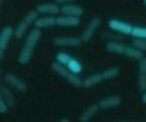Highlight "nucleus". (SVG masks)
<instances>
[{
  "instance_id": "f257e3e1",
  "label": "nucleus",
  "mask_w": 146,
  "mask_h": 122,
  "mask_svg": "<svg viewBox=\"0 0 146 122\" xmlns=\"http://www.w3.org/2000/svg\"><path fill=\"white\" fill-rule=\"evenodd\" d=\"M52 70L54 71L58 75H60L64 80H67L70 85L74 86V87H80V86H82V80L78 77V74L72 73L64 65H61L60 63L55 62V63L52 64Z\"/></svg>"
},
{
  "instance_id": "f03ea898",
  "label": "nucleus",
  "mask_w": 146,
  "mask_h": 122,
  "mask_svg": "<svg viewBox=\"0 0 146 122\" xmlns=\"http://www.w3.org/2000/svg\"><path fill=\"white\" fill-rule=\"evenodd\" d=\"M38 15H39V13L36 12V11H31V12H28L27 14L23 17V19H22L21 21L19 22L18 26L16 27L15 37L18 38V39L23 38V36L27 32L29 27H31L33 24H35L36 20L38 19Z\"/></svg>"
},
{
  "instance_id": "7ed1b4c3",
  "label": "nucleus",
  "mask_w": 146,
  "mask_h": 122,
  "mask_svg": "<svg viewBox=\"0 0 146 122\" xmlns=\"http://www.w3.org/2000/svg\"><path fill=\"white\" fill-rule=\"evenodd\" d=\"M108 25H109V27L112 30L122 34H131L133 27H134L133 25L127 23V22L121 21V20H118V19H111L109 23H108Z\"/></svg>"
},
{
  "instance_id": "20e7f679",
  "label": "nucleus",
  "mask_w": 146,
  "mask_h": 122,
  "mask_svg": "<svg viewBox=\"0 0 146 122\" xmlns=\"http://www.w3.org/2000/svg\"><path fill=\"white\" fill-rule=\"evenodd\" d=\"M99 24H100V19L97 18V17L92 18L89 21L87 27L85 28V30H84L82 37H80L82 42H89V41L91 40L93 36L95 34V31L97 30V28L99 27Z\"/></svg>"
},
{
  "instance_id": "39448f33",
  "label": "nucleus",
  "mask_w": 146,
  "mask_h": 122,
  "mask_svg": "<svg viewBox=\"0 0 146 122\" xmlns=\"http://www.w3.org/2000/svg\"><path fill=\"white\" fill-rule=\"evenodd\" d=\"M36 12L39 13L40 15H50L54 16L58 15V13L61 12V9L56 2H46V3H41L36 6Z\"/></svg>"
},
{
  "instance_id": "423d86ee",
  "label": "nucleus",
  "mask_w": 146,
  "mask_h": 122,
  "mask_svg": "<svg viewBox=\"0 0 146 122\" xmlns=\"http://www.w3.org/2000/svg\"><path fill=\"white\" fill-rule=\"evenodd\" d=\"M13 34H15V30L11 26L4 27L0 32V54H1V58L3 56V51L9 46V43L12 39Z\"/></svg>"
},
{
  "instance_id": "0eeeda50",
  "label": "nucleus",
  "mask_w": 146,
  "mask_h": 122,
  "mask_svg": "<svg viewBox=\"0 0 146 122\" xmlns=\"http://www.w3.org/2000/svg\"><path fill=\"white\" fill-rule=\"evenodd\" d=\"M82 42V38L78 37H56L53 40L55 45L61 47H76L80 45Z\"/></svg>"
},
{
  "instance_id": "6e6552de",
  "label": "nucleus",
  "mask_w": 146,
  "mask_h": 122,
  "mask_svg": "<svg viewBox=\"0 0 146 122\" xmlns=\"http://www.w3.org/2000/svg\"><path fill=\"white\" fill-rule=\"evenodd\" d=\"M80 24L79 17L75 16H67L62 15L56 17V25L62 27H76Z\"/></svg>"
},
{
  "instance_id": "1a4fd4ad",
  "label": "nucleus",
  "mask_w": 146,
  "mask_h": 122,
  "mask_svg": "<svg viewBox=\"0 0 146 122\" xmlns=\"http://www.w3.org/2000/svg\"><path fill=\"white\" fill-rule=\"evenodd\" d=\"M41 36H42V32H41V29H40V28L36 27V28H34V29H31V30L28 32L26 39H25L24 46H26L28 48L35 49L36 44H38V42H39Z\"/></svg>"
},
{
  "instance_id": "9d476101",
  "label": "nucleus",
  "mask_w": 146,
  "mask_h": 122,
  "mask_svg": "<svg viewBox=\"0 0 146 122\" xmlns=\"http://www.w3.org/2000/svg\"><path fill=\"white\" fill-rule=\"evenodd\" d=\"M4 78H5V82H7V84H9L13 88L17 89L18 91H21V92L26 91V88H27V87H26V84H25L24 80H21L20 77L16 76L14 74L7 73Z\"/></svg>"
},
{
  "instance_id": "9b49d317",
  "label": "nucleus",
  "mask_w": 146,
  "mask_h": 122,
  "mask_svg": "<svg viewBox=\"0 0 146 122\" xmlns=\"http://www.w3.org/2000/svg\"><path fill=\"white\" fill-rule=\"evenodd\" d=\"M61 13L63 15L80 17L84 13V9H82V6L77 5V4L67 3V4H63V6L61 7Z\"/></svg>"
},
{
  "instance_id": "f8f14e48",
  "label": "nucleus",
  "mask_w": 146,
  "mask_h": 122,
  "mask_svg": "<svg viewBox=\"0 0 146 122\" xmlns=\"http://www.w3.org/2000/svg\"><path fill=\"white\" fill-rule=\"evenodd\" d=\"M34 25L36 28H40V29L52 27V26L56 25V18H55L54 16H50V15L43 16V17H40V18L38 17V19L36 20Z\"/></svg>"
},
{
  "instance_id": "ddd939ff",
  "label": "nucleus",
  "mask_w": 146,
  "mask_h": 122,
  "mask_svg": "<svg viewBox=\"0 0 146 122\" xmlns=\"http://www.w3.org/2000/svg\"><path fill=\"white\" fill-rule=\"evenodd\" d=\"M120 102H121V100H120L119 96L114 95V96H109L107 98H104L102 100L99 101L98 105H99L100 109L106 110V109H112V107H118Z\"/></svg>"
},
{
  "instance_id": "4468645a",
  "label": "nucleus",
  "mask_w": 146,
  "mask_h": 122,
  "mask_svg": "<svg viewBox=\"0 0 146 122\" xmlns=\"http://www.w3.org/2000/svg\"><path fill=\"white\" fill-rule=\"evenodd\" d=\"M104 80V76H102V74L101 73H94L88 76L86 80H82V87L86 89H90L92 87H94V86L98 85V84H100Z\"/></svg>"
},
{
  "instance_id": "2eb2a0df",
  "label": "nucleus",
  "mask_w": 146,
  "mask_h": 122,
  "mask_svg": "<svg viewBox=\"0 0 146 122\" xmlns=\"http://www.w3.org/2000/svg\"><path fill=\"white\" fill-rule=\"evenodd\" d=\"M99 109H100V107H99L98 104H91L90 107H88L84 112H82V114L80 115L79 120H80L82 122L89 121V120L92 119V118L94 117V115L97 113Z\"/></svg>"
},
{
  "instance_id": "dca6fc26",
  "label": "nucleus",
  "mask_w": 146,
  "mask_h": 122,
  "mask_svg": "<svg viewBox=\"0 0 146 122\" xmlns=\"http://www.w3.org/2000/svg\"><path fill=\"white\" fill-rule=\"evenodd\" d=\"M33 52H34V49L28 48V47L24 46V47L21 49V51H20V53H19V55H18V62L21 65L28 64L31 60Z\"/></svg>"
},
{
  "instance_id": "f3484780",
  "label": "nucleus",
  "mask_w": 146,
  "mask_h": 122,
  "mask_svg": "<svg viewBox=\"0 0 146 122\" xmlns=\"http://www.w3.org/2000/svg\"><path fill=\"white\" fill-rule=\"evenodd\" d=\"M124 55L127 56L128 58L131 60H136V61H140L141 58H144L143 51H141L140 49L136 48V47H125Z\"/></svg>"
},
{
  "instance_id": "a211bd4d",
  "label": "nucleus",
  "mask_w": 146,
  "mask_h": 122,
  "mask_svg": "<svg viewBox=\"0 0 146 122\" xmlns=\"http://www.w3.org/2000/svg\"><path fill=\"white\" fill-rule=\"evenodd\" d=\"M106 47H107V50L109 52L116 53V54H124L125 46L123 44H121V43L111 41V42L108 43Z\"/></svg>"
},
{
  "instance_id": "6ab92c4d",
  "label": "nucleus",
  "mask_w": 146,
  "mask_h": 122,
  "mask_svg": "<svg viewBox=\"0 0 146 122\" xmlns=\"http://www.w3.org/2000/svg\"><path fill=\"white\" fill-rule=\"evenodd\" d=\"M66 67H67L68 69H69V70L74 74H79L82 71V64H80L77 60H75V58H71L70 62L68 63Z\"/></svg>"
},
{
  "instance_id": "aec40b11",
  "label": "nucleus",
  "mask_w": 146,
  "mask_h": 122,
  "mask_svg": "<svg viewBox=\"0 0 146 122\" xmlns=\"http://www.w3.org/2000/svg\"><path fill=\"white\" fill-rule=\"evenodd\" d=\"M101 74L104 76V80H112V78L118 76L119 74H120V69L118 67H111L108 68L107 70L102 71Z\"/></svg>"
},
{
  "instance_id": "412c9836",
  "label": "nucleus",
  "mask_w": 146,
  "mask_h": 122,
  "mask_svg": "<svg viewBox=\"0 0 146 122\" xmlns=\"http://www.w3.org/2000/svg\"><path fill=\"white\" fill-rule=\"evenodd\" d=\"M131 34L134 38H138V39H146V27L134 26Z\"/></svg>"
},
{
  "instance_id": "4be33fe9",
  "label": "nucleus",
  "mask_w": 146,
  "mask_h": 122,
  "mask_svg": "<svg viewBox=\"0 0 146 122\" xmlns=\"http://www.w3.org/2000/svg\"><path fill=\"white\" fill-rule=\"evenodd\" d=\"M71 55L67 52H58V54L55 55V60L58 63H60L61 65H64V66H67V64L70 62L71 60Z\"/></svg>"
},
{
  "instance_id": "5701e85b",
  "label": "nucleus",
  "mask_w": 146,
  "mask_h": 122,
  "mask_svg": "<svg viewBox=\"0 0 146 122\" xmlns=\"http://www.w3.org/2000/svg\"><path fill=\"white\" fill-rule=\"evenodd\" d=\"M133 45L136 47V48L140 49L141 51H146V39H138V38H135L134 42H133Z\"/></svg>"
},
{
  "instance_id": "b1692460",
  "label": "nucleus",
  "mask_w": 146,
  "mask_h": 122,
  "mask_svg": "<svg viewBox=\"0 0 146 122\" xmlns=\"http://www.w3.org/2000/svg\"><path fill=\"white\" fill-rule=\"evenodd\" d=\"M138 87H139V90H141V91H145L146 90V74H139Z\"/></svg>"
},
{
  "instance_id": "393cba45",
  "label": "nucleus",
  "mask_w": 146,
  "mask_h": 122,
  "mask_svg": "<svg viewBox=\"0 0 146 122\" xmlns=\"http://www.w3.org/2000/svg\"><path fill=\"white\" fill-rule=\"evenodd\" d=\"M138 70H139V74H146V58H142L139 61Z\"/></svg>"
},
{
  "instance_id": "a878e982",
  "label": "nucleus",
  "mask_w": 146,
  "mask_h": 122,
  "mask_svg": "<svg viewBox=\"0 0 146 122\" xmlns=\"http://www.w3.org/2000/svg\"><path fill=\"white\" fill-rule=\"evenodd\" d=\"M7 111H9V104L4 101V98H1L0 99V113L5 114Z\"/></svg>"
},
{
  "instance_id": "bb28decb",
  "label": "nucleus",
  "mask_w": 146,
  "mask_h": 122,
  "mask_svg": "<svg viewBox=\"0 0 146 122\" xmlns=\"http://www.w3.org/2000/svg\"><path fill=\"white\" fill-rule=\"evenodd\" d=\"M54 1L58 3V4H67V3L73 2L74 0H54Z\"/></svg>"
},
{
  "instance_id": "cd10ccee",
  "label": "nucleus",
  "mask_w": 146,
  "mask_h": 122,
  "mask_svg": "<svg viewBox=\"0 0 146 122\" xmlns=\"http://www.w3.org/2000/svg\"><path fill=\"white\" fill-rule=\"evenodd\" d=\"M142 101H143L144 103H146V90L144 91L143 95H142Z\"/></svg>"
},
{
  "instance_id": "c85d7f7f",
  "label": "nucleus",
  "mask_w": 146,
  "mask_h": 122,
  "mask_svg": "<svg viewBox=\"0 0 146 122\" xmlns=\"http://www.w3.org/2000/svg\"><path fill=\"white\" fill-rule=\"evenodd\" d=\"M143 3H144V4H145V5H146V0H143Z\"/></svg>"
}]
</instances>
